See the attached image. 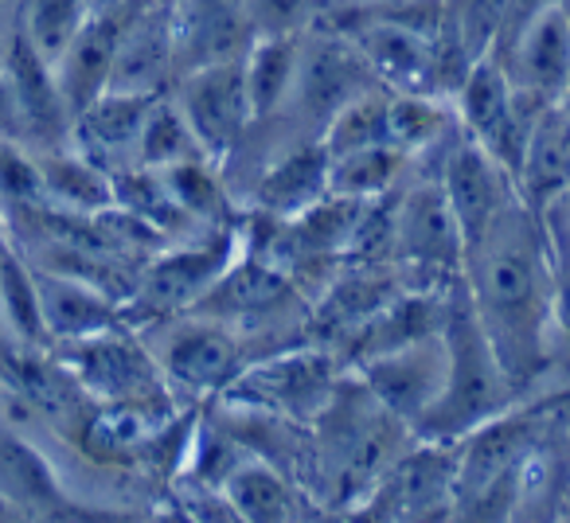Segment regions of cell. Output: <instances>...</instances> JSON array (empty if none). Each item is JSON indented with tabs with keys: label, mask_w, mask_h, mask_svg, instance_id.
Listing matches in <instances>:
<instances>
[{
	"label": "cell",
	"mask_w": 570,
	"mask_h": 523,
	"mask_svg": "<svg viewBox=\"0 0 570 523\" xmlns=\"http://www.w3.org/2000/svg\"><path fill=\"white\" fill-rule=\"evenodd\" d=\"M562 9H567V20H570V0H562Z\"/></svg>",
	"instance_id": "38"
},
{
	"label": "cell",
	"mask_w": 570,
	"mask_h": 523,
	"mask_svg": "<svg viewBox=\"0 0 570 523\" xmlns=\"http://www.w3.org/2000/svg\"><path fill=\"white\" fill-rule=\"evenodd\" d=\"M554 106H559V110L570 118V82H567V90H562V95H559V102H554Z\"/></svg>",
	"instance_id": "37"
},
{
	"label": "cell",
	"mask_w": 570,
	"mask_h": 523,
	"mask_svg": "<svg viewBox=\"0 0 570 523\" xmlns=\"http://www.w3.org/2000/svg\"><path fill=\"white\" fill-rule=\"evenodd\" d=\"M414 172V160L399 145L380 141L367 149L333 157V191L352 199H383Z\"/></svg>",
	"instance_id": "29"
},
{
	"label": "cell",
	"mask_w": 570,
	"mask_h": 523,
	"mask_svg": "<svg viewBox=\"0 0 570 523\" xmlns=\"http://www.w3.org/2000/svg\"><path fill=\"white\" fill-rule=\"evenodd\" d=\"M465 230L438 172L414 165L391 191V266L414 289H450L465 278Z\"/></svg>",
	"instance_id": "4"
},
{
	"label": "cell",
	"mask_w": 570,
	"mask_h": 523,
	"mask_svg": "<svg viewBox=\"0 0 570 523\" xmlns=\"http://www.w3.org/2000/svg\"><path fill=\"white\" fill-rule=\"evenodd\" d=\"M372 87H383V82L375 79V71L360 56L356 43L348 36L333 32V28L317 24L302 40V67H297L294 98L269 121H277L294 141H305V137L321 141V134L336 118V110Z\"/></svg>",
	"instance_id": "9"
},
{
	"label": "cell",
	"mask_w": 570,
	"mask_h": 523,
	"mask_svg": "<svg viewBox=\"0 0 570 523\" xmlns=\"http://www.w3.org/2000/svg\"><path fill=\"white\" fill-rule=\"evenodd\" d=\"M173 98L184 110V118H188V126L196 129L207 157L215 165H227L254 126V106L250 95H246L243 59L188 67L173 82Z\"/></svg>",
	"instance_id": "11"
},
{
	"label": "cell",
	"mask_w": 570,
	"mask_h": 523,
	"mask_svg": "<svg viewBox=\"0 0 570 523\" xmlns=\"http://www.w3.org/2000/svg\"><path fill=\"white\" fill-rule=\"evenodd\" d=\"M387 102L391 87H372L352 98L348 106H341L336 118L325 126V134H321V145L328 149V157H344V152L387 141Z\"/></svg>",
	"instance_id": "32"
},
{
	"label": "cell",
	"mask_w": 570,
	"mask_h": 523,
	"mask_svg": "<svg viewBox=\"0 0 570 523\" xmlns=\"http://www.w3.org/2000/svg\"><path fill=\"white\" fill-rule=\"evenodd\" d=\"M173 20L176 43H180V71L243 59L258 40L250 0H176Z\"/></svg>",
	"instance_id": "17"
},
{
	"label": "cell",
	"mask_w": 570,
	"mask_h": 523,
	"mask_svg": "<svg viewBox=\"0 0 570 523\" xmlns=\"http://www.w3.org/2000/svg\"><path fill=\"white\" fill-rule=\"evenodd\" d=\"M36 207H48L40 152L24 141H0V211L4 219H17Z\"/></svg>",
	"instance_id": "33"
},
{
	"label": "cell",
	"mask_w": 570,
	"mask_h": 523,
	"mask_svg": "<svg viewBox=\"0 0 570 523\" xmlns=\"http://www.w3.org/2000/svg\"><path fill=\"white\" fill-rule=\"evenodd\" d=\"M141 336L180 403H212L258 356V348L238 328L199 309L141 325Z\"/></svg>",
	"instance_id": "7"
},
{
	"label": "cell",
	"mask_w": 570,
	"mask_h": 523,
	"mask_svg": "<svg viewBox=\"0 0 570 523\" xmlns=\"http://www.w3.org/2000/svg\"><path fill=\"white\" fill-rule=\"evenodd\" d=\"M352 372L395 418H403L419 434L450 379V344H445V333H430L391 352H380Z\"/></svg>",
	"instance_id": "12"
},
{
	"label": "cell",
	"mask_w": 570,
	"mask_h": 523,
	"mask_svg": "<svg viewBox=\"0 0 570 523\" xmlns=\"http://www.w3.org/2000/svg\"><path fill=\"white\" fill-rule=\"evenodd\" d=\"M458 512V442L414 437L406 453L380 476L352 515L375 520H434Z\"/></svg>",
	"instance_id": "10"
},
{
	"label": "cell",
	"mask_w": 570,
	"mask_h": 523,
	"mask_svg": "<svg viewBox=\"0 0 570 523\" xmlns=\"http://www.w3.org/2000/svg\"><path fill=\"white\" fill-rule=\"evenodd\" d=\"M36 152H40L48 207L75 215V219H98L114 207V176L102 165H95L87 152L75 149L71 141Z\"/></svg>",
	"instance_id": "23"
},
{
	"label": "cell",
	"mask_w": 570,
	"mask_h": 523,
	"mask_svg": "<svg viewBox=\"0 0 570 523\" xmlns=\"http://www.w3.org/2000/svg\"><path fill=\"white\" fill-rule=\"evenodd\" d=\"M149 106L153 98L106 90L87 110L75 114L71 145L79 152H87L95 165H102L110 176L137 168L141 165V134H145V118H149Z\"/></svg>",
	"instance_id": "18"
},
{
	"label": "cell",
	"mask_w": 570,
	"mask_h": 523,
	"mask_svg": "<svg viewBox=\"0 0 570 523\" xmlns=\"http://www.w3.org/2000/svg\"><path fill=\"white\" fill-rule=\"evenodd\" d=\"M0 141L32 145L24 106H20V95H17V82H12V75L4 71V63H0Z\"/></svg>",
	"instance_id": "35"
},
{
	"label": "cell",
	"mask_w": 570,
	"mask_h": 523,
	"mask_svg": "<svg viewBox=\"0 0 570 523\" xmlns=\"http://www.w3.org/2000/svg\"><path fill=\"white\" fill-rule=\"evenodd\" d=\"M489 56H497L504 63L515 90H523V95L539 98L547 106L559 102V95L570 82V20L562 0L543 9L539 17H531L512 40L492 48Z\"/></svg>",
	"instance_id": "15"
},
{
	"label": "cell",
	"mask_w": 570,
	"mask_h": 523,
	"mask_svg": "<svg viewBox=\"0 0 570 523\" xmlns=\"http://www.w3.org/2000/svg\"><path fill=\"white\" fill-rule=\"evenodd\" d=\"M0 500L20 504V512L36 515L59 512V504L71 500L40 445L9 426H0Z\"/></svg>",
	"instance_id": "25"
},
{
	"label": "cell",
	"mask_w": 570,
	"mask_h": 523,
	"mask_svg": "<svg viewBox=\"0 0 570 523\" xmlns=\"http://www.w3.org/2000/svg\"><path fill=\"white\" fill-rule=\"evenodd\" d=\"M333 0H250V20L258 36H305L321 24Z\"/></svg>",
	"instance_id": "34"
},
{
	"label": "cell",
	"mask_w": 570,
	"mask_h": 523,
	"mask_svg": "<svg viewBox=\"0 0 570 523\" xmlns=\"http://www.w3.org/2000/svg\"><path fill=\"white\" fill-rule=\"evenodd\" d=\"M51 356H59L75 387L95 406H129V411L145 414H168V403H180L176 391L168 387L153 348L145 344L141 328H134L129 320L87 336V341L51 348Z\"/></svg>",
	"instance_id": "5"
},
{
	"label": "cell",
	"mask_w": 570,
	"mask_h": 523,
	"mask_svg": "<svg viewBox=\"0 0 570 523\" xmlns=\"http://www.w3.org/2000/svg\"><path fill=\"white\" fill-rule=\"evenodd\" d=\"M126 24L129 20H118V17H90L87 24H82V32L71 40V48L59 56L56 79H59V90H63L67 106H71V118L110 90L114 63H118V43H121Z\"/></svg>",
	"instance_id": "22"
},
{
	"label": "cell",
	"mask_w": 570,
	"mask_h": 523,
	"mask_svg": "<svg viewBox=\"0 0 570 523\" xmlns=\"http://www.w3.org/2000/svg\"><path fill=\"white\" fill-rule=\"evenodd\" d=\"M90 20V0H20L17 28L51 67Z\"/></svg>",
	"instance_id": "30"
},
{
	"label": "cell",
	"mask_w": 570,
	"mask_h": 523,
	"mask_svg": "<svg viewBox=\"0 0 570 523\" xmlns=\"http://www.w3.org/2000/svg\"><path fill=\"white\" fill-rule=\"evenodd\" d=\"M176 79H180V43H176L173 4L153 0L149 9L137 12L121 32L110 90L157 98L173 90Z\"/></svg>",
	"instance_id": "16"
},
{
	"label": "cell",
	"mask_w": 570,
	"mask_h": 523,
	"mask_svg": "<svg viewBox=\"0 0 570 523\" xmlns=\"http://www.w3.org/2000/svg\"><path fill=\"white\" fill-rule=\"evenodd\" d=\"M515 191L539 215L570 196V118L559 106L539 114L528 149L515 165Z\"/></svg>",
	"instance_id": "21"
},
{
	"label": "cell",
	"mask_w": 570,
	"mask_h": 523,
	"mask_svg": "<svg viewBox=\"0 0 570 523\" xmlns=\"http://www.w3.org/2000/svg\"><path fill=\"white\" fill-rule=\"evenodd\" d=\"M445 344H450V379L430 411V418L419 426V437L430 442H461L497 414L512 411L520 403L489 333L476 320V309L469 302L465 278L450 289V309H445Z\"/></svg>",
	"instance_id": "3"
},
{
	"label": "cell",
	"mask_w": 570,
	"mask_h": 523,
	"mask_svg": "<svg viewBox=\"0 0 570 523\" xmlns=\"http://www.w3.org/2000/svg\"><path fill=\"white\" fill-rule=\"evenodd\" d=\"M328 191H333V157L317 137H309V141L285 145L246 180L243 211L266 215V219H297Z\"/></svg>",
	"instance_id": "14"
},
{
	"label": "cell",
	"mask_w": 570,
	"mask_h": 523,
	"mask_svg": "<svg viewBox=\"0 0 570 523\" xmlns=\"http://www.w3.org/2000/svg\"><path fill=\"white\" fill-rule=\"evenodd\" d=\"M4 71L17 82L20 106H24L28 134H32V149H51V145L71 141V106H67L63 90H59L56 67L28 43V36L12 32V43L4 51Z\"/></svg>",
	"instance_id": "20"
},
{
	"label": "cell",
	"mask_w": 570,
	"mask_h": 523,
	"mask_svg": "<svg viewBox=\"0 0 570 523\" xmlns=\"http://www.w3.org/2000/svg\"><path fill=\"white\" fill-rule=\"evenodd\" d=\"M438 172L450 199L453 215H458L461 230H465V243L481 238L492 227L497 215H504L508 207L520 199L515 180L481 141H473L469 134L453 137L450 149L430 165Z\"/></svg>",
	"instance_id": "13"
},
{
	"label": "cell",
	"mask_w": 570,
	"mask_h": 523,
	"mask_svg": "<svg viewBox=\"0 0 570 523\" xmlns=\"http://www.w3.org/2000/svg\"><path fill=\"white\" fill-rule=\"evenodd\" d=\"M199 157H207V152H204V145H199L196 129L184 118V110L176 106L173 90L153 98L149 118H145V134H141V165L168 168V165H180V160H199Z\"/></svg>",
	"instance_id": "31"
},
{
	"label": "cell",
	"mask_w": 570,
	"mask_h": 523,
	"mask_svg": "<svg viewBox=\"0 0 570 523\" xmlns=\"http://www.w3.org/2000/svg\"><path fill=\"white\" fill-rule=\"evenodd\" d=\"M562 204H567V211H570V196H567V199H562Z\"/></svg>",
	"instance_id": "39"
},
{
	"label": "cell",
	"mask_w": 570,
	"mask_h": 523,
	"mask_svg": "<svg viewBox=\"0 0 570 523\" xmlns=\"http://www.w3.org/2000/svg\"><path fill=\"white\" fill-rule=\"evenodd\" d=\"M414 437L419 434L348 372L325 411L309 422L305 489L333 512H356Z\"/></svg>",
	"instance_id": "2"
},
{
	"label": "cell",
	"mask_w": 570,
	"mask_h": 523,
	"mask_svg": "<svg viewBox=\"0 0 570 523\" xmlns=\"http://www.w3.org/2000/svg\"><path fill=\"white\" fill-rule=\"evenodd\" d=\"M17 238H12V223L4 219V211H0V266H4V258H9L12 250H17Z\"/></svg>",
	"instance_id": "36"
},
{
	"label": "cell",
	"mask_w": 570,
	"mask_h": 523,
	"mask_svg": "<svg viewBox=\"0 0 570 523\" xmlns=\"http://www.w3.org/2000/svg\"><path fill=\"white\" fill-rule=\"evenodd\" d=\"M515 98H520V90L512 87L504 63H500L497 56H481L465 71V79L458 82L450 102H453V114H458L461 129H465L473 141L489 145L492 137L504 129V121L512 118Z\"/></svg>",
	"instance_id": "26"
},
{
	"label": "cell",
	"mask_w": 570,
	"mask_h": 523,
	"mask_svg": "<svg viewBox=\"0 0 570 523\" xmlns=\"http://www.w3.org/2000/svg\"><path fill=\"white\" fill-rule=\"evenodd\" d=\"M348 372L352 367L328 344H285V348H274L266 356H254L235 375V383L223 395H215L212 403L262 411L274 414V418L309 426L328 406V398L336 395Z\"/></svg>",
	"instance_id": "6"
},
{
	"label": "cell",
	"mask_w": 570,
	"mask_h": 523,
	"mask_svg": "<svg viewBox=\"0 0 570 523\" xmlns=\"http://www.w3.org/2000/svg\"><path fill=\"white\" fill-rule=\"evenodd\" d=\"M0 320H4V328H9V336L20 348L51 352L48 325H43V309H40L36 266L20 246L0 266Z\"/></svg>",
	"instance_id": "28"
},
{
	"label": "cell",
	"mask_w": 570,
	"mask_h": 523,
	"mask_svg": "<svg viewBox=\"0 0 570 523\" xmlns=\"http://www.w3.org/2000/svg\"><path fill=\"white\" fill-rule=\"evenodd\" d=\"M219 496L227 500L230 515H238V520H262V523L294 520V515H302L297 504L313 500L309 489H297L294 484V473H285L282 465L258 457V453H250V457L223 481Z\"/></svg>",
	"instance_id": "24"
},
{
	"label": "cell",
	"mask_w": 570,
	"mask_h": 523,
	"mask_svg": "<svg viewBox=\"0 0 570 523\" xmlns=\"http://www.w3.org/2000/svg\"><path fill=\"white\" fill-rule=\"evenodd\" d=\"M32 266H36V282H40V309H43L51 348L87 341V336L106 333V328L126 320L118 297L98 289L95 282L51 270V266H40V262H32Z\"/></svg>",
	"instance_id": "19"
},
{
	"label": "cell",
	"mask_w": 570,
	"mask_h": 523,
	"mask_svg": "<svg viewBox=\"0 0 570 523\" xmlns=\"http://www.w3.org/2000/svg\"><path fill=\"white\" fill-rule=\"evenodd\" d=\"M302 40L305 36H258L243 56L246 95L254 106V121H269L289 106L302 67Z\"/></svg>",
	"instance_id": "27"
},
{
	"label": "cell",
	"mask_w": 570,
	"mask_h": 523,
	"mask_svg": "<svg viewBox=\"0 0 570 523\" xmlns=\"http://www.w3.org/2000/svg\"><path fill=\"white\" fill-rule=\"evenodd\" d=\"M465 289L520 403L539 395L559 348L543 215L515 199L465 250Z\"/></svg>",
	"instance_id": "1"
},
{
	"label": "cell",
	"mask_w": 570,
	"mask_h": 523,
	"mask_svg": "<svg viewBox=\"0 0 570 523\" xmlns=\"http://www.w3.org/2000/svg\"><path fill=\"white\" fill-rule=\"evenodd\" d=\"M238 250H243V227L238 223L153 250L141 274H137L134 294L121 305L126 320L134 328H141L153 325V320L196 309Z\"/></svg>",
	"instance_id": "8"
}]
</instances>
